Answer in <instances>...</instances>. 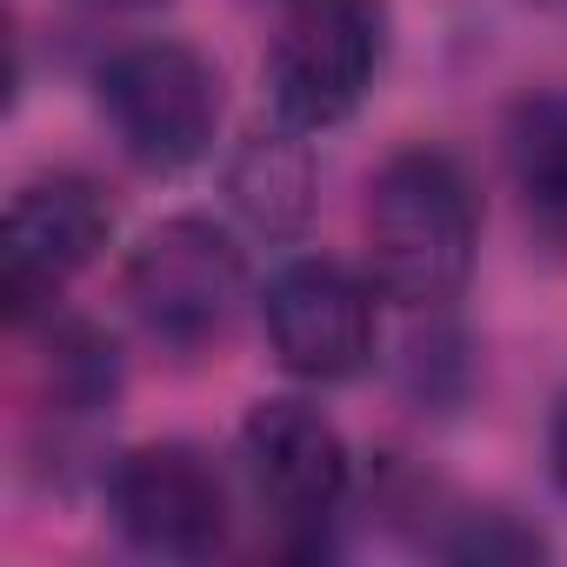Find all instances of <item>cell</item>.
<instances>
[{
  "mask_svg": "<svg viewBox=\"0 0 567 567\" xmlns=\"http://www.w3.org/2000/svg\"><path fill=\"white\" fill-rule=\"evenodd\" d=\"M315 187H321L315 147H308V134L288 127V121L254 127V134L227 154V200H234V214H240L254 234H267V240H288V234L308 227Z\"/></svg>",
  "mask_w": 567,
  "mask_h": 567,
  "instance_id": "cell-9",
  "label": "cell"
},
{
  "mask_svg": "<svg viewBox=\"0 0 567 567\" xmlns=\"http://www.w3.org/2000/svg\"><path fill=\"white\" fill-rule=\"evenodd\" d=\"M41 381H48V414L61 427H87L101 421L114 401H121V354L101 328L87 321H61L48 315V361H41Z\"/></svg>",
  "mask_w": 567,
  "mask_h": 567,
  "instance_id": "cell-11",
  "label": "cell"
},
{
  "mask_svg": "<svg viewBox=\"0 0 567 567\" xmlns=\"http://www.w3.org/2000/svg\"><path fill=\"white\" fill-rule=\"evenodd\" d=\"M547 474H554V487L567 494V394L554 401V421H547Z\"/></svg>",
  "mask_w": 567,
  "mask_h": 567,
  "instance_id": "cell-12",
  "label": "cell"
},
{
  "mask_svg": "<svg viewBox=\"0 0 567 567\" xmlns=\"http://www.w3.org/2000/svg\"><path fill=\"white\" fill-rule=\"evenodd\" d=\"M507 174L527 220L554 247H567V87L527 94L507 114Z\"/></svg>",
  "mask_w": 567,
  "mask_h": 567,
  "instance_id": "cell-10",
  "label": "cell"
},
{
  "mask_svg": "<svg viewBox=\"0 0 567 567\" xmlns=\"http://www.w3.org/2000/svg\"><path fill=\"white\" fill-rule=\"evenodd\" d=\"M121 295L161 348L200 354L234 328L247 301V254L214 214H167L127 254Z\"/></svg>",
  "mask_w": 567,
  "mask_h": 567,
  "instance_id": "cell-4",
  "label": "cell"
},
{
  "mask_svg": "<svg viewBox=\"0 0 567 567\" xmlns=\"http://www.w3.org/2000/svg\"><path fill=\"white\" fill-rule=\"evenodd\" d=\"M94 8H114V14H147V8H161V0H94Z\"/></svg>",
  "mask_w": 567,
  "mask_h": 567,
  "instance_id": "cell-13",
  "label": "cell"
},
{
  "mask_svg": "<svg viewBox=\"0 0 567 567\" xmlns=\"http://www.w3.org/2000/svg\"><path fill=\"white\" fill-rule=\"evenodd\" d=\"M388 68V0H280L267 41V107L301 134L354 121Z\"/></svg>",
  "mask_w": 567,
  "mask_h": 567,
  "instance_id": "cell-2",
  "label": "cell"
},
{
  "mask_svg": "<svg viewBox=\"0 0 567 567\" xmlns=\"http://www.w3.org/2000/svg\"><path fill=\"white\" fill-rule=\"evenodd\" d=\"M94 101L121 154L147 174H181L207 161L220 134V68L187 41H127L101 61Z\"/></svg>",
  "mask_w": 567,
  "mask_h": 567,
  "instance_id": "cell-3",
  "label": "cell"
},
{
  "mask_svg": "<svg viewBox=\"0 0 567 567\" xmlns=\"http://www.w3.org/2000/svg\"><path fill=\"white\" fill-rule=\"evenodd\" d=\"M260 328H267L274 361L315 388L354 381L381 348L374 288L328 254H301L288 267H274L267 295H260Z\"/></svg>",
  "mask_w": 567,
  "mask_h": 567,
  "instance_id": "cell-6",
  "label": "cell"
},
{
  "mask_svg": "<svg viewBox=\"0 0 567 567\" xmlns=\"http://www.w3.org/2000/svg\"><path fill=\"white\" fill-rule=\"evenodd\" d=\"M481 254V194L447 147H401L368 181V267L374 288L414 315L467 295Z\"/></svg>",
  "mask_w": 567,
  "mask_h": 567,
  "instance_id": "cell-1",
  "label": "cell"
},
{
  "mask_svg": "<svg viewBox=\"0 0 567 567\" xmlns=\"http://www.w3.org/2000/svg\"><path fill=\"white\" fill-rule=\"evenodd\" d=\"M240 467L254 481V501L288 527L295 554H321L328 527L341 520L354 494V454L348 434L301 394H267L240 421Z\"/></svg>",
  "mask_w": 567,
  "mask_h": 567,
  "instance_id": "cell-5",
  "label": "cell"
},
{
  "mask_svg": "<svg viewBox=\"0 0 567 567\" xmlns=\"http://www.w3.org/2000/svg\"><path fill=\"white\" fill-rule=\"evenodd\" d=\"M527 8H540V14H567V0H527Z\"/></svg>",
  "mask_w": 567,
  "mask_h": 567,
  "instance_id": "cell-14",
  "label": "cell"
},
{
  "mask_svg": "<svg viewBox=\"0 0 567 567\" xmlns=\"http://www.w3.org/2000/svg\"><path fill=\"white\" fill-rule=\"evenodd\" d=\"M107 514L154 560H207L227 547V481L194 441H147L107 467Z\"/></svg>",
  "mask_w": 567,
  "mask_h": 567,
  "instance_id": "cell-7",
  "label": "cell"
},
{
  "mask_svg": "<svg viewBox=\"0 0 567 567\" xmlns=\"http://www.w3.org/2000/svg\"><path fill=\"white\" fill-rule=\"evenodd\" d=\"M114 234V207L87 174H34L14 187L8 200V274H0V295H8V321L34 328L54 315V295L81 267L101 260Z\"/></svg>",
  "mask_w": 567,
  "mask_h": 567,
  "instance_id": "cell-8",
  "label": "cell"
}]
</instances>
